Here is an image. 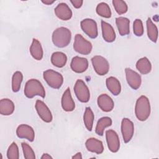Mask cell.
Returning a JSON list of instances; mask_svg holds the SVG:
<instances>
[{"instance_id":"1","label":"cell","mask_w":159,"mask_h":159,"mask_svg":"<svg viewBox=\"0 0 159 159\" xmlns=\"http://www.w3.org/2000/svg\"><path fill=\"white\" fill-rule=\"evenodd\" d=\"M52 39L53 43L56 47L64 48L70 43L71 33L68 28L60 27L53 31Z\"/></svg>"},{"instance_id":"2","label":"cell","mask_w":159,"mask_h":159,"mask_svg":"<svg viewBox=\"0 0 159 159\" xmlns=\"http://www.w3.org/2000/svg\"><path fill=\"white\" fill-rule=\"evenodd\" d=\"M150 104L148 98L143 95L140 96L135 106V114L137 119L140 121L146 120L150 116Z\"/></svg>"},{"instance_id":"3","label":"cell","mask_w":159,"mask_h":159,"mask_svg":"<svg viewBox=\"0 0 159 159\" xmlns=\"http://www.w3.org/2000/svg\"><path fill=\"white\" fill-rule=\"evenodd\" d=\"M24 94L28 98H32L35 96H39L44 98L45 97V91L43 85L38 80L30 79L25 84Z\"/></svg>"},{"instance_id":"4","label":"cell","mask_w":159,"mask_h":159,"mask_svg":"<svg viewBox=\"0 0 159 159\" xmlns=\"http://www.w3.org/2000/svg\"><path fill=\"white\" fill-rule=\"evenodd\" d=\"M43 77L47 84L53 89H59L63 83V76L53 70L50 69L45 71L43 73Z\"/></svg>"},{"instance_id":"5","label":"cell","mask_w":159,"mask_h":159,"mask_svg":"<svg viewBox=\"0 0 159 159\" xmlns=\"http://www.w3.org/2000/svg\"><path fill=\"white\" fill-rule=\"evenodd\" d=\"M93 45L91 43L85 39L81 34H76L75 37L73 49L76 52L87 55L91 52Z\"/></svg>"},{"instance_id":"6","label":"cell","mask_w":159,"mask_h":159,"mask_svg":"<svg viewBox=\"0 0 159 159\" xmlns=\"http://www.w3.org/2000/svg\"><path fill=\"white\" fill-rule=\"evenodd\" d=\"M74 92L78 99L81 102H88L90 98L88 87L82 80H77L74 86Z\"/></svg>"},{"instance_id":"7","label":"cell","mask_w":159,"mask_h":159,"mask_svg":"<svg viewBox=\"0 0 159 159\" xmlns=\"http://www.w3.org/2000/svg\"><path fill=\"white\" fill-rule=\"evenodd\" d=\"M91 63L94 71L98 75L103 76L109 72V64L104 57L100 55L94 56L91 58Z\"/></svg>"},{"instance_id":"8","label":"cell","mask_w":159,"mask_h":159,"mask_svg":"<svg viewBox=\"0 0 159 159\" xmlns=\"http://www.w3.org/2000/svg\"><path fill=\"white\" fill-rule=\"evenodd\" d=\"M83 31L90 38L95 39L98 35L96 22L92 19H84L80 22Z\"/></svg>"},{"instance_id":"9","label":"cell","mask_w":159,"mask_h":159,"mask_svg":"<svg viewBox=\"0 0 159 159\" xmlns=\"http://www.w3.org/2000/svg\"><path fill=\"white\" fill-rule=\"evenodd\" d=\"M106 138L109 150L116 153L120 148V140L118 134L116 131L109 129L106 131Z\"/></svg>"},{"instance_id":"10","label":"cell","mask_w":159,"mask_h":159,"mask_svg":"<svg viewBox=\"0 0 159 159\" xmlns=\"http://www.w3.org/2000/svg\"><path fill=\"white\" fill-rule=\"evenodd\" d=\"M121 132L125 143H128L133 137L134 133V123L128 118H124L121 122Z\"/></svg>"},{"instance_id":"11","label":"cell","mask_w":159,"mask_h":159,"mask_svg":"<svg viewBox=\"0 0 159 159\" xmlns=\"http://www.w3.org/2000/svg\"><path fill=\"white\" fill-rule=\"evenodd\" d=\"M35 107L38 115L43 121L47 123L52 122L53 119L52 112L44 102L37 100Z\"/></svg>"},{"instance_id":"12","label":"cell","mask_w":159,"mask_h":159,"mask_svg":"<svg viewBox=\"0 0 159 159\" xmlns=\"http://www.w3.org/2000/svg\"><path fill=\"white\" fill-rule=\"evenodd\" d=\"M125 73L128 84L133 89H138L140 88L142 83V78L140 75L129 68H125Z\"/></svg>"},{"instance_id":"13","label":"cell","mask_w":159,"mask_h":159,"mask_svg":"<svg viewBox=\"0 0 159 159\" xmlns=\"http://www.w3.org/2000/svg\"><path fill=\"white\" fill-rule=\"evenodd\" d=\"M70 67L71 69L75 73H83L88 68V61L85 58L75 56L71 60Z\"/></svg>"},{"instance_id":"14","label":"cell","mask_w":159,"mask_h":159,"mask_svg":"<svg viewBox=\"0 0 159 159\" xmlns=\"http://www.w3.org/2000/svg\"><path fill=\"white\" fill-rule=\"evenodd\" d=\"M17 136L20 139H25L33 142L35 139V132L32 127L27 124H20L16 130Z\"/></svg>"},{"instance_id":"15","label":"cell","mask_w":159,"mask_h":159,"mask_svg":"<svg viewBox=\"0 0 159 159\" xmlns=\"http://www.w3.org/2000/svg\"><path fill=\"white\" fill-rule=\"evenodd\" d=\"M54 12L56 16L62 20H70L73 14L71 9L66 3L64 2L58 4L55 8Z\"/></svg>"},{"instance_id":"16","label":"cell","mask_w":159,"mask_h":159,"mask_svg":"<svg viewBox=\"0 0 159 159\" xmlns=\"http://www.w3.org/2000/svg\"><path fill=\"white\" fill-rule=\"evenodd\" d=\"M98 105L104 112L111 111L114 106L112 99L107 94H102L98 98Z\"/></svg>"},{"instance_id":"17","label":"cell","mask_w":159,"mask_h":159,"mask_svg":"<svg viewBox=\"0 0 159 159\" xmlns=\"http://www.w3.org/2000/svg\"><path fill=\"white\" fill-rule=\"evenodd\" d=\"M61 107L65 111L71 112L75 109V103L72 98L71 91L69 88H68L63 93L61 97Z\"/></svg>"},{"instance_id":"18","label":"cell","mask_w":159,"mask_h":159,"mask_svg":"<svg viewBox=\"0 0 159 159\" xmlns=\"http://www.w3.org/2000/svg\"><path fill=\"white\" fill-rule=\"evenodd\" d=\"M101 29L102 37L106 42L111 43L116 40V32L110 24L101 20Z\"/></svg>"},{"instance_id":"19","label":"cell","mask_w":159,"mask_h":159,"mask_svg":"<svg viewBox=\"0 0 159 159\" xmlns=\"http://www.w3.org/2000/svg\"><path fill=\"white\" fill-rule=\"evenodd\" d=\"M85 146L88 151L96 154H101L104 151L102 142L95 138H89L87 139L85 142Z\"/></svg>"},{"instance_id":"20","label":"cell","mask_w":159,"mask_h":159,"mask_svg":"<svg viewBox=\"0 0 159 159\" xmlns=\"http://www.w3.org/2000/svg\"><path fill=\"white\" fill-rule=\"evenodd\" d=\"M116 24L119 34L125 36L130 33V20L124 17H118L116 19Z\"/></svg>"},{"instance_id":"21","label":"cell","mask_w":159,"mask_h":159,"mask_svg":"<svg viewBox=\"0 0 159 159\" xmlns=\"http://www.w3.org/2000/svg\"><path fill=\"white\" fill-rule=\"evenodd\" d=\"M30 53L32 57L37 60H40L43 56V51L40 42L36 39H33L30 47Z\"/></svg>"},{"instance_id":"22","label":"cell","mask_w":159,"mask_h":159,"mask_svg":"<svg viewBox=\"0 0 159 159\" xmlns=\"http://www.w3.org/2000/svg\"><path fill=\"white\" fill-rule=\"evenodd\" d=\"M106 84L107 89L114 96H117L120 93L121 85L120 81L114 76H110L106 79Z\"/></svg>"},{"instance_id":"23","label":"cell","mask_w":159,"mask_h":159,"mask_svg":"<svg viewBox=\"0 0 159 159\" xmlns=\"http://www.w3.org/2000/svg\"><path fill=\"white\" fill-rule=\"evenodd\" d=\"M15 109L14 102L9 99H2L0 101V114L3 116L12 114Z\"/></svg>"},{"instance_id":"24","label":"cell","mask_w":159,"mask_h":159,"mask_svg":"<svg viewBox=\"0 0 159 159\" xmlns=\"http://www.w3.org/2000/svg\"><path fill=\"white\" fill-rule=\"evenodd\" d=\"M67 61L66 55L61 52H55L51 56V62L52 65L58 68L63 67Z\"/></svg>"},{"instance_id":"25","label":"cell","mask_w":159,"mask_h":159,"mask_svg":"<svg viewBox=\"0 0 159 159\" xmlns=\"http://www.w3.org/2000/svg\"><path fill=\"white\" fill-rule=\"evenodd\" d=\"M136 68L141 74L147 75L152 70V64L147 57H143L137 61Z\"/></svg>"},{"instance_id":"26","label":"cell","mask_w":159,"mask_h":159,"mask_svg":"<svg viewBox=\"0 0 159 159\" xmlns=\"http://www.w3.org/2000/svg\"><path fill=\"white\" fill-rule=\"evenodd\" d=\"M112 119L109 117H103L99 119L97 122L95 129L96 134L102 136L105 129L111 126L112 125Z\"/></svg>"},{"instance_id":"27","label":"cell","mask_w":159,"mask_h":159,"mask_svg":"<svg viewBox=\"0 0 159 159\" xmlns=\"http://www.w3.org/2000/svg\"><path fill=\"white\" fill-rule=\"evenodd\" d=\"M147 31L149 39L156 43L158 39V29L150 18H148L147 20Z\"/></svg>"},{"instance_id":"28","label":"cell","mask_w":159,"mask_h":159,"mask_svg":"<svg viewBox=\"0 0 159 159\" xmlns=\"http://www.w3.org/2000/svg\"><path fill=\"white\" fill-rule=\"evenodd\" d=\"M94 115L89 107H86L83 116L84 124L88 131H91L93 126Z\"/></svg>"},{"instance_id":"29","label":"cell","mask_w":159,"mask_h":159,"mask_svg":"<svg viewBox=\"0 0 159 159\" xmlns=\"http://www.w3.org/2000/svg\"><path fill=\"white\" fill-rule=\"evenodd\" d=\"M97 14L104 18H110L111 17V11L109 6L104 2L99 3L96 8Z\"/></svg>"},{"instance_id":"30","label":"cell","mask_w":159,"mask_h":159,"mask_svg":"<svg viewBox=\"0 0 159 159\" xmlns=\"http://www.w3.org/2000/svg\"><path fill=\"white\" fill-rule=\"evenodd\" d=\"M23 80V75L19 71H16L12 77V89L14 93H17L20 88V85Z\"/></svg>"},{"instance_id":"31","label":"cell","mask_w":159,"mask_h":159,"mask_svg":"<svg viewBox=\"0 0 159 159\" xmlns=\"http://www.w3.org/2000/svg\"><path fill=\"white\" fill-rule=\"evenodd\" d=\"M112 2L116 12L118 14L121 15L127 12L128 6L125 1L121 0H113Z\"/></svg>"},{"instance_id":"32","label":"cell","mask_w":159,"mask_h":159,"mask_svg":"<svg viewBox=\"0 0 159 159\" xmlns=\"http://www.w3.org/2000/svg\"><path fill=\"white\" fill-rule=\"evenodd\" d=\"M7 157L8 159H18L19 158V148L16 143L12 142L9 147L7 151Z\"/></svg>"},{"instance_id":"33","label":"cell","mask_w":159,"mask_h":159,"mask_svg":"<svg viewBox=\"0 0 159 159\" xmlns=\"http://www.w3.org/2000/svg\"><path fill=\"white\" fill-rule=\"evenodd\" d=\"M22 148V151L24 153V158L26 159H35V155L34 150L31 147L25 142H22L21 143Z\"/></svg>"},{"instance_id":"34","label":"cell","mask_w":159,"mask_h":159,"mask_svg":"<svg viewBox=\"0 0 159 159\" xmlns=\"http://www.w3.org/2000/svg\"><path fill=\"white\" fill-rule=\"evenodd\" d=\"M133 31L134 34L137 37H141L143 34V26L142 21L137 19L134 20L133 24Z\"/></svg>"},{"instance_id":"35","label":"cell","mask_w":159,"mask_h":159,"mask_svg":"<svg viewBox=\"0 0 159 159\" xmlns=\"http://www.w3.org/2000/svg\"><path fill=\"white\" fill-rule=\"evenodd\" d=\"M71 3L73 6V7L76 9L80 8L83 3V1L82 0H77V1H70Z\"/></svg>"},{"instance_id":"36","label":"cell","mask_w":159,"mask_h":159,"mask_svg":"<svg viewBox=\"0 0 159 159\" xmlns=\"http://www.w3.org/2000/svg\"><path fill=\"white\" fill-rule=\"evenodd\" d=\"M73 159H81L82 158V155L81 152H78L76 153L75 155L72 157Z\"/></svg>"},{"instance_id":"37","label":"cell","mask_w":159,"mask_h":159,"mask_svg":"<svg viewBox=\"0 0 159 159\" xmlns=\"http://www.w3.org/2000/svg\"><path fill=\"white\" fill-rule=\"evenodd\" d=\"M55 1H50V0H45V1H42V2L46 5H51L53 2H55Z\"/></svg>"},{"instance_id":"38","label":"cell","mask_w":159,"mask_h":159,"mask_svg":"<svg viewBox=\"0 0 159 159\" xmlns=\"http://www.w3.org/2000/svg\"><path fill=\"white\" fill-rule=\"evenodd\" d=\"M42 159H50V158H53L52 156H50L49 154L48 153H43V155L41 157Z\"/></svg>"}]
</instances>
